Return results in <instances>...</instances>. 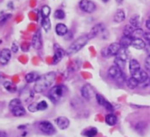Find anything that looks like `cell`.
<instances>
[{
	"mask_svg": "<svg viewBox=\"0 0 150 137\" xmlns=\"http://www.w3.org/2000/svg\"><path fill=\"white\" fill-rule=\"evenodd\" d=\"M125 62L126 61H124V60H122V59H120V58H118V57H115V60H114V64L117 66V67H119L120 69H124L125 68Z\"/></svg>",
	"mask_w": 150,
	"mask_h": 137,
	"instance_id": "836d02e7",
	"label": "cell"
},
{
	"mask_svg": "<svg viewBox=\"0 0 150 137\" xmlns=\"http://www.w3.org/2000/svg\"><path fill=\"white\" fill-rule=\"evenodd\" d=\"M102 55H103V57H110V53H109V51H108L107 47L102 50Z\"/></svg>",
	"mask_w": 150,
	"mask_h": 137,
	"instance_id": "60d3db41",
	"label": "cell"
},
{
	"mask_svg": "<svg viewBox=\"0 0 150 137\" xmlns=\"http://www.w3.org/2000/svg\"><path fill=\"white\" fill-rule=\"evenodd\" d=\"M146 46V43L145 40H143L141 37H135L132 40V47L136 50H144Z\"/></svg>",
	"mask_w": 150,
	"mask_h": 137,
	"instance_id": "e0dca14e",
	"label": "cell"
},
{
	"mask_svg": "<svg viewBox=\"0 0 150 137\" xmlns=\"http://www.w3.org/2000/svg\"><path fill=\"white\" fill-rule=\"evenodd\" d=\"M140 70V64L137 59H131L129 61V72L131 74V75H135L137 72H139Z\"/></svg>",
	"mask_w": 150,
	"mask_h": 137,
	"instance_id": "2e32d148",
	"label": "cell"
},
{
	"mask_svg": "<svg viewBox=\"0 0 150 137\" xmlns=\"http://www.w3.org/2000/svg\"><path fill=\"white\" fill-rule=\"evenodd\" d=\"M34 97V93L32 92V90L30 89H27L25 91H23L21 94V101H24L25 103H28L32 98Z\"/></svg>",
	"mask_w": 150,
	"mask_h": 137,
	"instance_id": "7402d4cb",
	"label": "cell"
},
{
	"mask_svg": "<svg viewBox=\"0 0 150 137\" xmlns=\"http://www.w3.org/2000/svg\"><path fill=\"white\" fill-rule=\"evenodd\" d=\"M143 38H145V40L150 44V31H146L144 32V35H143Z\"/></svg>",
	"mask_w": 150,
	"mask_h": 137,
	"instance_id": "ab89813d",
	"label": "cell"
},
{
	"mask_svg": "<svg viewBox=\"0 0 150 137\" xmlns=\"http://www.w3.org/2000/svg\"><path fill=\"white\" fill-rule=\"evenodd\" d=\"M105 122L107 125L109 126H115L117 122V118L115 114L113 113H110L108 115H106L105 117Z\"/></svg>",
	"mask_w": 150,
	"mask_h": 137,
	"instance_id": "d4e9b609",
	"label": "cell"
},
{
	"mask_svg": "<svg viewBox=\"0 0 150 137\" xmlns=\"http://www.w3.org/2000/svg\"><path fill=\"white\" fill-rule=\"evenodd\" d=\"M11 14L10 13H6V14H4V15H1L0 16V25H3L5 24L10 18H11Z\"/></svg>",
	"mask_w": 150,
	"mask_h": 137,
	"instance_id": "d590c367",
	"label": "cell"
},
{
	"mask_svg": "<svg viewBox=\"0 0 150 137\" xmlns=\"http://www.w3.org/2000/svg\"><path fill=\"white\" fill-rule=\"evenodd\" d=\"M28 110H29V111H31V112H35V111H38V109H37V104H36V103H32V104H30L29 106H28Z\"/></svg>",
	"mask_w": 150,
	"mask_h": 137,
	"instance_id": "74e56055",
	"label": "cell"
},
{
	"mask_svg": "<svg viewBox=\"0 0 150 137\" xmlns=\"http://www.w3.org/2000/svg\"><path fill=\"white\" fill-rule=\"evenodd\" d=\"M65 90H66V89L64 85L54 86L50 89V90L49 92V97L53 103L57 104L63 98V97L64 96Z\"/></svg>",
	"mask_w": 150,
	"mask_h": 137,
	"instance_id": "277c9868",
	"label": "cell"
},
{
	"mask_svg": "<svg viewBox=\"0 0 150 137\" xmlns=\"http://www.w3.org/2000/svg\"><path fill=\"white\" fill-rule=\"evenodd\" d=\"M18 50H19V46L16 44V43H13V45H12V52H14V53H16L17 51H18Z\"/></svg>",
	"mask_w": 150,
	"mask_h": 137,
	"instance_id": "b9f144b4",
	"label": "cell"
},
{
	"mask_svg": "<svg viewBox=\"0 0 150 137\" xmlns=\"http://www.w3.org/2000/svg\"><path fill=\"white\" fill-rule=\"evenodd\" d=\"M65 54H66L65 51H64L62 48H60L57 44H56V45H55V52H54L52 63H53L54 65L59 63V62L63 59V57H64Z\"/></svg>",
	"mask_w": 150,
	"mask_h": 137,
	"instance_id": "9c48e42d",
	"label": "cell"
},
{
	"mask_svg": "<svg viewBox=\"0 0 150 137\" xmlns=\"http://www.w3.org/2000/svg\"><path fill=\"white\" fill-rule=\"evenodd\" d=\"M32 46L35 50H40L42 47V34L41 31L38 30L35 33L32 38Z\"/></svg>",
	"mask_w": 150,
	"mask_h": 137,
	"instance_id": "8fae6325",
	"label": "cell"
},
{
	"mask_svg": "<svg viewBox=\"0 0 150 137\" xmlns=\"http://www.w3.org/2000/svg\"><path fill=\"white\" fill-rule=\"evenodd\" d=\"M145 66L146 68V70L150 71V54L146 57V60H145Z\"/></svg>",
	"mask_w": 150,
	"mask_h": 137,
	"instance_id": "f35d334b",
	"label": "cell"
},
{
	"mask_svg": "<svg viewBox=\"0 0 150 137\" xmlns=\"http://www.w3.org/2000/svg\"><path fill=\"white\" fill-rule=\"evenodd\" d=\"M54 17H55L56 19H57V20H63V19H64V17H65V13H64V12L63 10L57 9V10H56L55 13H54Z\"/></svg>",
	"mask_w": 150,
	"mask_h": 137,
	"instance_id": "d6a6232c",
	"label": "cell"
},
{
	"mask_svg": "<svg viewBox=\"0 0 150 137\" xmlns=\"http://www.w3.org/2000/svg\"><path fill=\"white\" fill-rule=\"evenodd\" d=\"M42 28L46 31V32H49L51 28V22H50V20L49 17L47 18H42Z\"/></svg>",
	"mask_w": 150,
	"mask_h": 137,
	"instance_id": "f546056e",
	"label": "cell"
},
{
	"mask_svg": "<svg viewBox=\"0 0 150 137\" xmlns=\"http://www.w3.org/2000/svg\"><path fill=\"white\" fill-rule=\"evenodd\" d=\"M135 28H133L131 24H128L126 26H125L124 28V31H123V35H126V36H132L133 37V34L135 32Z\"/></svg>",
	"mask_w": 150,
	"mask_h": 137,
	"instance_id": "484cf974",
	"label": "cell"
},
{
	"mask_svg": "<svg viewBox=\"0 0 150 137\" xmlns=\"http://www.w3.org/2000/svg\"><path fill=\"white\" fill-rule=\"evenodd\" d=\"M114 21L116 23H121L123 22L125 20V11L122 10V9H118L115 15H114V18H113Z\"/></svg>",
	"mask_w": 150,
	"mask_h": 137,
	"instance_id": "44dd1931",
	"label": "cell"
},
{
	"mask_svg": "<svg viewBox=\"0 0 150 137\" xmlns=\"http://www.w3.org/2000/svg\"><path fill=\"white\" fill-rule=\"evenodd\" d=\"M135 128H136L137 132H139V133H140V130H142V133H144L143 129H146V125L144 122H139V124H137V125H136Z\"/></svg>",
	"mask_w": 150,
	"mask_h": 137,
	"instance_id": "8d00e7d4",
	"label": "cell"
},
{
	"mask_svg": "<svg viewBox=\"0 0 150 137\" xmlns=\"http://www.w3.org/2000/svg\"><path fill=\"white\" fill-rule=\"evenodd\" d=\"M81 96H82L85 99H87V100L91 99V97H92L93 95H94V89H93L92 86L89 85V84H85V85L81 88Z\"/></svg>",
	"mask_w": 150,
	"mask_h": 137,
	"instance_id": "9a60e30c",
	"label": "cell"
},
{
	"mask_svg": "<svg viewBox=\"0 0 150 137\" xmlns=\"http://www.w3.org/2000/svg\"><path fill=\"white\" fill-rule=\"evenodd\" d=\"M39 129L41 130V132L48 135H51L56 133V129L54 126L50 121L47 120H43L39 123Z\"/></svg>",
	"mask_w": 150,
	"mask_h": 137,
	"instance_id": "52a82bcc",
	"label": "cell"
},
{
	"mask_svg": "<svg viewBox=\"0 0 150 137\" xmlns=\"http://www.w3.org/2000/svg\"><path fill=\"white\" fill-rule=\"evenodd\" d=\"M121 48H122V47H121V45H120L119 43H110V44L107 47L108 51H109L110 57L116 56V55L118 53V51L120 50Z\"/></svg>",
	"mask_w": 150,
	"mask_h": 137,
	"instance_id": "d6986e66",
	"label": "cell"
},
{
	"mask_svg": "<svg viewBox=\"0 0 150 137\" xmlns=\"http://www.w3.org/2000/svg\"><path fill=\"white\" fill-rule=\"evenodd\" d=\"M39 77H40V75L36 72H31V73H28V75H26L25 80L28 83H32V82H35L39 79Z\"/></svg>",
	"mask_w": 150,
	"mask_h": 137,
	"instance_id": "603a6c76",
	"label": "cell"
},
{
	"mask_svg": "<svg viewBox=\"0 0 150 137\" xmlns=\"http://www.w3.org/2000/svg\"><path fill=\"white\" fill-rule=\"evenodd\" d=\"M98 133V130L96 127L93 126V127H89L88 129H86L84 132H83V135L84 136H87V137H95Z\"/></svg>",
	"mask_w": 150,
	"mask_h": 137,
	"instance_id": "4316f807",
	"label": "cell"
},
{
	"mask_svg": "<svg viewBox=\"0 0 150 137\" xmlns=\"http://www.w3.org/2000/svg\"><path fill=\"white\" fill-rule=\"evenodd\" d=\"M0 137H8L7 133L4 131H0Z\"/></svg>",
	"mask_w": 150,
	"mask_h": 137,
	"instance_id": "ee69618b",
	"label": "cell"
},
{
	"mask_svg": "<svg viewBox=\"0 0 150 137\" xmlns=\"http://www.w3.org/2000/svg\"><path fill=\"white\" fill-rule=\"evenodd\" d=\"M48 108V104L46 101L42 100L39 103H37V109L38 111H44Z\"/></svg>",
	"mask_w": 150,
	"mask_h": 137,
	"instance_id": "e575fe53",
	"label": "cell"
},
{
	"mask_svg": "<svg viewBox=\"0 0 150 137\" xmlns=\"http://www.w3.org/2000/svg\"><path fill=\"white\" fill-rule=\"evenodd\" d=\"M55 123L57 126V127L61 130L67 129L68 126H70V120L68 119V118L64 117V116H60V117L57 118L55 119Z\"/></svg>",
	"mask_w": 150,
	"mask_h": 137,
	"instance_id": "4fadbf2b",
	"label": "cell"
},
{
	"mask_svg": "<svg viewBox=\"0 0 150 137\" xmlns=\"http://www.w3.org/2000/svg\"><path fill=\"white\" fill-rule=\"evenodd\" d=\"M132 76H133V77L139 82V84H140V83L146 84V83H147L148 81H149V78H148V75H147L146 72H145V71H143V70H141V69H140L139 72H137L135 75H132Z\"/></svg>",
	"mask_w": 150,
	"mask_h": 137,
	"instance_id": "5bb4252c",
	"label": "cell"
},
{
	"mask_svg": "<svg viewBox=\"0 0 150 137\" xmlns=\"http://www.w3.org/2000/svg\"><path fill=\"white\" fill-rule=\"evenodd\" d=\"M96 101H97L98 104L101 105V106H103L106 110H108L110 111H112L114 110L113 105L109 101H107L103 96H102L100 94H96Z\"/></svg>",
	"mask_w": 150,
	"mask_h": 137,
	"instance_id": "30bf717a",
	"label": "cell"
},
{
	"mask_svg": "<svg viewBox=\"0 0 150 137\" xmlns=\"http://www.w3.org/2000/svg\"><path fill=\"white\" fill-rule=\"evenodd\" d=\"M145 26H146V29H147L148 31H150V17H148V18L146 20V21H145Z\"/></svg>",
	"mask_w": 150,
	"mask_h": 137,
	"instance_id": "7bdbcfd3",
	"label": "cell"
},
{
	"mask_svg": "<svg viewBox=\"0 0 150 137\" xmlns=\"http://www.w3.org/2000/svg\"><path fill=\"white\" fill-rule=\"evenodd\" d=\"M56 80V74L54 72L47 73L39 77V79L35 82L34 91L35 93H42L49 89Z\"/></svg>",
	"mask_w": 150,
	"mask_h": 137,
	"instance_id": "6da1fadb",
	"label": "cell"
},
{
	"mask_svg": "<svg viewBox=\"0 0 150 137\" xmlns=\"http://www.w3.org/2000/svg\"><path fill=\"white\" fill-rule=\"evenodd\" d=\"M9 108L15 117H22L26 115V110L22 105V101L20 98H14L10 101Z\"/></svg>",
	"mask_w": 150,
	"mask_h": 137,
	"instance_id": "3957f363",
	"label": "cell"
},
{
	"mask_svg": "<svg viewBox=\"0 0 150 137\" xmlns=\"http://www.w3.org/2000/svg\"><path fill=\"white\" fill-rule=\"evenodd\" d=\"M12 57V50L9 49H4L0 51V64L5 65L8 64Z\"/></svg>",
	"mask_w": 150,
	"mask_h": 137,
	"instance_id": "7c38bea8",
	"label": "cell"
},
{
	"mask_svg": "<svg viewBox=\"0 0 150 137\" xmlns=\"http://www.w3.org/2000/svg\"><path fill=\"white\" fill-rule=\"evenodd\" d=\"M104 30H105L104 25H103V23H98V24L95 25V26L91 28L90 32L88 34V38H89V39H94V38H96V36H98L101 33H103Z\"/></svg>",
	"mask_w": 150,
	"mask_h": 137,
	"instance_id": "ba28073f",
	"label": "cell"
},
{
	"mask_svg": "<svg viewBox=\"0 0 150 137\" xmlns=\"http://www.w3.org/2000/svg\"><path fill=\"white\" fill-rule=\"evenodd\" d=\"M102 1H103V3H108V2L110 1V0H102Z\"/></svg>",
	"mask_w": 150,
	"mask_h": 137,
	"instance_id": "bcb514c9",
	"label": "cell"
},
{
	"mask_svg": "<svg viewBox=\"0 0 150 137\" xmlns=\"http://www.w3.org/2000/svg\"><path fill=\"white\" fill-rule=\"evenodd\" d=\"M108 75L113 79L116 80L117 82H124L125 80V76L124 75V73L122 72V69H120L119 67H117L116 65H111L109 68V71H108Z\"/></svg>",
	"mask_w": 150,
	"mask_h": 137,
	"instance_id": "5b68a950",
	"label": "cell"
},
{
	"mask_svg": "<svg viewBox=\"0 0 150 137\" xmlns=\"http://www.w3.org/2000/svg\"><path fill=\"white\" fill-rule=\"evenodd\" d=\"M90 39L88 38V35H82L81 37H79L78 39L75 40L68 48L67 50H65V53L67 56H71V55H74L76 54L77 52H79L82 48H84L86 46V44L88 43Z\"/></svg>",
	"mask_w": 150,
	"mask_h": 137,
	"instance_id": "7a4b0ae2",
	"label": "cell"
},
{
	"mask_svg": "<svg viewBox=\"0 0 150 137\" xmlns=\"http://www.w3.org/2000/svg\"><path fill=\"white\" fill-rule=\"evenodd\" d=\"M130 24L135 28H140V17L138 14H134L130 18Z\"/></svg>",
	"mask_w": 150,
	"mask_h": 137,
	"instance_id": "cb8c5ba5",
	"label": "cell"
},
{
	"mask_svg": "<svg viewBox=\"0 0 150 137\" xmlns=\"http://www.w3.org/2000/svg\"><path fill=\"white\" fill-rule=\"evenodd\" d=\"M139 85V82L133 77V76H131L128 80H127V87L131 89H136L138 86Z\"/></svg>",
	"mask_w": 150,
	"mask_h": 137,
	"instance_id": "83f0119b",
	"label": "cell"
},
{
	"mask_svg": "<svg viewBox=\"0 0 150 137\" xmlns=\"http://www.w3.org/2000/svg\"><path fill=\"white\" fill-rule=\"evenodd\" d=\"M115 1H116L118 5H121V4L124 2V0H115Z\"/></svg>",
	"mask_w": 150,
	"mask_h": 137,
	"instance_id": "f6af8a7d",
	"label": "cell"
},
{
	"mask_svg": "<svg viewBox=\"0 0 150 137\" xmlns=\"http://www.w3.org/2000/svg\"><path fill=\"white\" fill-rule=\"evenodd\" d=\"M4 88H5L7 91L11 92V93H13V92H15V91L17 90L16 86H15L13 83H12L11 82H8V81L4 82Z\"/></svg>",
	"mask_w": 150,
	"mask_h": 137,
	"instance_id": "4dcf8cb0",
	"label": "cell"
},
{
	"mask_svg": "<svg viewBox=\"0 0 150 137\" xmlns=\"http://www.w3.org/2000/svg\"><path fill=\"white\" fill-rule=\"evenodd\" d=\"M55 31L56 34L59 36H65L66 34L69 32L68 28L64 23H57L55 27Z\"/></svg>",
	"mask_w": 150,
	"mask_h": 137,
	"instance_id": "ac0fdd59",
	"label": "cell"
},
{
	"mask_svg": "<svg viewBox=\"0 0 150 137\" xmlns=\"http://www.w3.org/2000/svg\"><path fill=\"white\" fill-rule=\"evenodd\" d=\"M79 6L80 9L86 13H92L96 10V5L91 0H81Z\"/></svg>",
	"mask_w": 150,
	"mask_h": 137,
	"instance_id": "8992f818",
	"label": "cell"
},
{
	"mask_svg": "<svg viewBox=\"0 0 150 137\" xmlns=\"http://www.w3.org/2000/svg\"><path fill=\"white\" fill-rule=\"evenodd\" d=\"M124 61H126L128 59V52H127V49L126 48H121L120 50L118 51V53L115 56Z\"/></svg>",
	"mask_w": 150,
	"mask_h": 137,
	"instance_id": "f1b7e54d",
	"label": "cell"
},
{
	"mask_svg": "<svg viewBox=\"0 0 150 137\" xmlns=\"http://www.w3.org/2000/svg\"><path fill=\"white\" fill-rule=\"evenodd\" d=\"M50 12H51V9H50V7L48 6H42V9H41V14H42V18H47V17H49L50 14Z\"/></svg>",
	"mask_w": 150,
	"mask_h": 137,
	"instance_id": "1f68e13d",
	"label": "cell"
},
{
	"mask_svg": "<svg viewBox=\"0 0 150 137\" xmlns=\"http://www.w3.org/2000/svg\"><path fill=\"white\" fill-rule=\"evenodd\" d=\"M134 37L132 36H126V35H123L119 41V43L121 45L122 48H126L128 49V47L132 46V43Z\"/></svg>",
	"mask_w": 150,
	"mask_h": 137,
	"instance_id": "ffe728a7",
	"label": "cell"
}]
</instances>
